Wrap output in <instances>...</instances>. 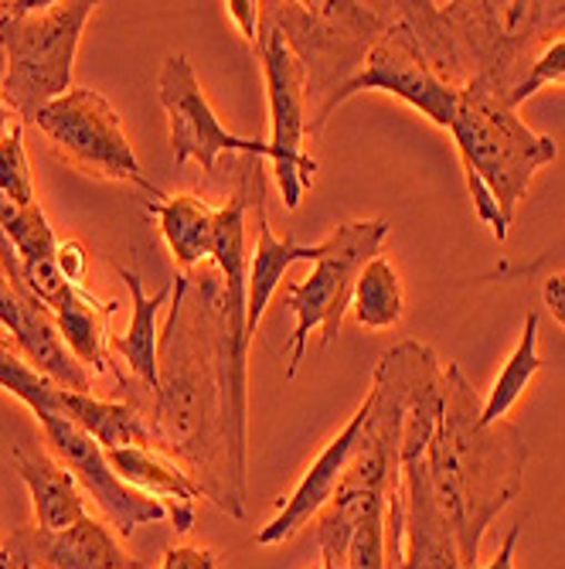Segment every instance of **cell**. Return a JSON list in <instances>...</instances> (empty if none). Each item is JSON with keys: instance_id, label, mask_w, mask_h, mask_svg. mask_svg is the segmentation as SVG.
<instances>
[{"instance_id": "obj_1", "label": "cell", "mask_w": 565, "mask_h": 569, "mask_svg": "<svg viewBox=\"0 0 565 569\" xmlns=\"http://www.w3.org/2000/svg\"><path fill=\"white\" fill-rule=\"evenodd\" d=\"M150 440L215 508L245 522V450L229 417V331L222 273H178L174 303L158 341V392Z\"/></svg>"}, {"instance_id": "obj_2", "label": "cell", "mask_w": 565, "mask_h": 569, "mask_svg": "<svg viewBox=\"0 0 565 569\" xmlns=\"http://www.w3.org/2000/svg\"><path fill=\"white\" fill-rule=\"evenodd\" d=\"M484 399L456 361L443 366V409L426 447V468L440 515L446 519L460 562L477 569L481 542L497 515L522 491L528 468V443L522 430L501 420L481 423Z\"/></svg>"}, {"instance_id": "obj_3", "label": "cell", "mask_w": 565, "mask_h": 569, "mask_svg": "<svg viewBox=\"0 0 565 569\" xmlns=\"http://www.w3.org/2000/svg\"><path fill=\"white\" fill-rule=\"evenodd\" d=\"M450 137L464 164L477 219L504 242L532 178L558 158L555 140L535 133L518 110L477 82L460 89Z\"/></svg>"}, {"instance_id": "obj_4", "label": "cell", "mask_w": 565, "mask_h": 569, "mask_svg": "<svg viewBox=\"0 0 565 569\" xmlns=\"http://www.w3.org/2000/svg\"><path fill=\"white\" fill-rule=\"evenodd\" d=\"M0 389L21 399L44 430L48 450L59 457L62 468L75 475V481L92 495L99 511L107 515V522L120 532V539H130L140 526L164 522L168 508L161 501H153L130 485L117 478L110 468V457L89 437L72 417L59 409V382H51L41 376L21 351H11L8 345H0Z\"/></svg>"}, {"instance_id": "obj_5", "label": "cell", "mask_w": 565, "mask_h": 569, "mask_svg": "<svg viewBox=\"0 0 565 569\" xmlns=\"http://www.w3.org/2000/svg\"><path fill=\"white\" fill-rule=\"evenodd\" d=\"M4 102L21 127L72 89V66L82 31L99 4L89 0H14L0 4Z\"/></svg>"}, {"instance_id": "obj_6", "label": "cell", "mask_w": 565, "mask_h": 569, "mask_svg": "<svg viewBox=\"0 0 565 569\" xmlns=\"http://www.w3.org/2000/svg\"><path fill=\"white\" fill-rule=\"evenodd\" d=\"M389 229L392 226L385 219H354V222L334 226L331 236L324 242H317L311 277L286 283L283 303L293 310V318H296V328L290 338L286 379L296 376L311 331L324 335V348L341 335L344 315L351 310L354 280L375 260V256H382V242H385Z\"/></svg>"}, {"instance_id": "obj_7", "label": "cell", "mask_w": 565, "mask_h": 569, "mask_svg": "<svg viewBox=\"0 0 565 569\" xmlns=\"http://www.w3.org/2000/svg\"><path fill=\"white\" fill-rule=\"evenodd\" d=\"M34 127L51 140L59 158H65L82 174H92L102 181L137 184L153 201L168 198L143 174L137 153H133V143L123 130V120L102 92L72 86L65 96L48 102V107L38 113Z\"/></svg>"}, {"instance_id": "obj_8", "label": "cell", "mask_w": 565, "mask_h": 569, "mask_svg": "<svg viewBox=\"0 0 565 569\" xmlns=\"http://www.w3.org/2000/svg\"><path fill=\"white\" fill-rule=\"evenodd\" d=\"M255 56L263 62L266 99H270V127H273V171L290 212L300 209L303 191L314 184L317 161L306 153V76L290 48L280 24L260 8V41Z\"/></svg>"}, {"instance_id": "obj_9", "label": "cell", "mask_w": 565, "mask_h": 569, "mask_svg": "<svg viewBox=\"0 0 565 569\" xmlns=\"http://www.w3.org/2000/svg\"><path fill=\"white\" fill-rule=\"evenodd\" d=\"M357 92H389L420 110L430 123L450 130L456 117L460 89L446 82L436 66L426 59L416 34L408 31L402 18V4H392V24L379 34V41L369 48L365 66L351 82H344L334 96V110Z\"/></svg>"}, {"instance_id": "obj_10", "label": "cell", "mask_w": 565, "mask_h": 569, "mask_svg": "<svg viewBox=\"0 0 565 569\" xmlns=\"http://www.w3.org/2000/svg\"><path fill=\"white\" fill-rule=\"evenodd\" d=\"M158 99H161V107L168 113V127H171L174 168L198 161L204 174H212L222 153H242V158H270L273 161L270 143L245 140L219 123L209 96L201 92V82L184 56H168L161 62Z\"/></svg>"}, {"instance_id": "obj_11", "label": "cell", "mask_w": 565, "mask_h": 569, "mask_svg": "<svg viewBox=\"0 0 565 569\" xmlns=\"http://www.w3.org/2000/svg\"><path fill=\"white\" fill-rule=\"evenodd\" d=\"M0 328L14 338L18 351L41 376L72 392H92V372L62 341L51 310L28 290L21 260L4 229H0Z\"/></svg>"}, {"instance_id": "obj_12", "label": "cell", "mask_w": 565, "mask_h": 569, "mask_svg": "<svg viewBox=\"0 0 565 569\" xmlns=\"http://www.w3.org/2000/svg\"><path fill=\"white\" fill-rule=\"evenodd\" d=\"M426 437H402V562L398 569H464L456 539L440 515L430 468H426Z\"/></svg>"}, {"instance_id": "obj_13", "label": "cell", "mask_w": 565, "mask_h": 569, "mask_svg": "<svg viewBox=\"0 0 565 569\" xmlns=\"http://www.w3.org/2000/svg\"><path fill=\"white\" fill-rule=\"evenodd\" d=\"M4 552L11 556V566H34V569H147L143 559L130 556L120 539L110 532L107 522L85 515L82 522L44 532L38 526H18Z\"/></svg>"}, {"instance_id": "obj_14", "label": "cell", "mask_w": 565, "mask_h": 569, "mask_svg": "<svg viewBox=\"0 0 565 569\" xmlns=\"http://www.w3.org/2000/svg\"><path fill=\"white\" fill-rule=\"evenodd\" d=\"M365 423H369V399L354 409L347 427L317 453V460L311 463V471L300 478L293 495L280 505V511L273 515V519L255 532V542L260 546H283L286 539H293L300 529H306L317 519L321 508L334 498L337 485L344 481L357 447H362Z\"/></svg>"}, {"instance_id": "obj_15", "label": "cell", "mask_w": 565, "mask_h": 569, "mask_svg": "<svg viewBox=\"0 0 565 569\" xmlns=\"http://www.w3.org/2000/svg\"><path fill=\"white\" fill-rule=\"evenodd\" d=\"M107 457L123 485H130L133 491L161 501L168 508V519L174 522L178 536L191 532L194 501L204 495L171 457H164L153 447H120V450H107Z\"/></svg>"}, {"instance_id": "obj_16", "label": "cell", "mask_w": 565, "mask_h": 569, "mask_svg": "<svg viewBox=\"0 0 565 569\" xmlns=\"http://www.w3.org/2000/svg\"><path fill=\"white\" fill-rule=\"evenodd\" d=\"M14 471L28 485L31 505H34V526L44 532H62L75 522L85 519V495L82 485L69 468H62L59 460H51L48 453H28L21 443L11 447Z\"/></svg>"}, {"instance_id": "obj_17", "label": "cell", "mask_w": 565, "mask_h": 569, "mask_svg": "<svg viewBox=\"0 0 565 569\" xmlns=\"http://www.w3.org/2000/svg\"><path fill=\"white\" fill-rule=\"evenodd\" d=\"M147 212L158 216L161 236L174 256L181 273H191L198 263L212 260L215 246V216L209 201L198 194H168L164 201H147Z\"/></svg>"}, {"instance_id": "obj_18", "label": "cell", "mask_w": 565, "mask_h": 569, "mask_svg": "<svg viewBox=\"0 0 565 569\" xmlns=\"http://www.w3.org/2000/svg\"><path fill=\"white\" fill-rule=\"evenodd\" d=\"M130 297H133V318L127 325V331L120 338H110V348L127 361L130 372L147 386V392H158V310L171 300L174 293V280H168L158 293H143V280L133 270H120Z\"/></svg>"}, {"instance_id": "obj_19", "label": "cell", "mask_w": 565, "mask_h": 569, "mask_svg": "<svg viewBox=\"0 0 565 569\" xmlns=\"http://www.w3.org/2000/svg\"><path fill=\"white\" fill-rule=\"evenodd\" d=\"M117 303L99 300L85 283H79L59 310H51V318L59 325L62 341L82 366L95 376L110 372V318Z\"/></svg>"}, {"instance_id": "obj_20", "label": "cell", "mask_w": 565, "mask_h": 569, "mask_svg": "<svg viewBox=\"0 0 565 569\" xmlns=\"http://www.w3.org/2000/svg\"><path fill=\"white\" fill-rule=\"evenodd\" d=\"M351 315L369 331H389L402 321L405 315L402 277L385 256H375V260L357 273L354 293H351Z\"/></svg>"}, {"instance_id": "obj_21", "label": "cell", "mask_w": 565, "mask_h": 569, "mask_svg": "<svg viewBox=\"0 0 565 569\" xmlns=\"http://www.w3.org/2000/svg\"><path fill=\"white\" fill-rule=\"evenodd\" d=\"M538 372H542V355H538V315H528L525 331H522L515 351L507 355L504 369L497 372L491 392L484 396L481 423L491 427V423L507 420V412L515 409V402L525 396V389L532 386V379H535Z\"/></svg>"}, {"instance_id": "obj_22", "label": "cell", "mask_w": 565, "mask_h": 569, "mask_svg": "<svg viewBox=\"0 0 565 569\" xmlns=\"http://www.w3.org/2000/svg\"><path fill=\"white\" fill-rule=\"evenodd\" d=\"M0 229L11 239L18 260H21V273L34 270L41 263L56 260V232L48 226V216L41 212V204H31V209H18L14 201H8L0 194Z\"/></svg>"}, {"instance_id": "obj_23", "label": "cell", "mask_w": 565, "mask_h": 569, "mask_svg": "<svg viewBox=\"0 0 565 569\" xmlns=\"http://www.w3.org/2000/svg\"><path fill=\"white\" fill-rule=\"evenodd\" d=\"M389 495H372L365 501L362 519H357L347 542V569H389V536H385Z\"/></svg>"}, {"instance_id": "obj_24", "label": "cell", "mask_w": 565, "mask_h": 569, "mask_svg": "<svg viewBox=\"0 0 565 569\" xmlns=\"http://www.w3.org/2000/svg\"><path fill=\"white\" fill-rule=\"evenodd\" d=\"M0 194H4L8 201H14L18 209H31V204H38L21 123H14L4 137H0Z\"/></svg>"}, {"instance_id": "obj_25", "label": "cell", "mask_w": 565, "mask_h": 569, "mask_svg": "<svg viewBox=\"0 0 565 569\" xmlns=\"http://www.w3.org/2000/svg\"><path fill=\"white\" fill-rule=\"evenodd\" d=\"M215 566H219V552L201 546H171L161 562V569H215Z\"/></svg>"}, {"instance_id": "obj_26", "label": "cell", "mask_w": 565, "mask_h": 569, "mask_svg": "<svg viewBox=\"0 0 565 569\" xmlns=\"http://www.w3.org/2000/svg\"><path fill=\"white\" fill-rule=\"evenodd\" d=\"M56 263H59V270H62V277L69 283H82V277H85V249H82V242L79 239H59Z\"/></svg>"}, {"instance_id": "obj_27", "label": "cell", "mask_w": 565, "mask_h": 569, "mask_svg": "<svg viewBox=\"0 0 565 569\" xmlns=\"http://www.w3.org/2000/svg\"><path fill=\"white\" fill-rule=\"evenodd\" d=\"M229 18L239 24L242 38L255 48V41H260V4H252V0H229Z\"/></svg>"}, {"instance_id": "obj_28", "label": "cell", "mask_w": 565, "mask_h": 569, "mask_svg": "<svg viewBox=\"0 0 565 569\" xmlns=\"http://www.w3.org/2000/svg\"><path fill=\"white\" fill-rule=\"evenodd\" d=\"M542 297H545V307L552 310V318L565 328V273L548 277V280H545V290H542Z\"/></svg>"}, {"instance_id": "obj_29", "label": "cell", "mask_w": 565, "mask_h": 569, "mask_svg": "<svg viewBox=\"0 0 565 569\" xmlns=\"http://www.w3.org/2000/svg\"><path fill=\"white\" fill-rule=\"evenodd\" d=\"M518 539H522V526H511V532L504 536V542H501V549L494 552V559H491L487 566H477V569H515Z\"/></svg>"}, {"instance_id": "obj_30", "label": "cell", "mask_w": 565, "mask_h": 569, "mask_svg": "<svg viewBox=\"0 0 565 569\" xmlns=\"http://www.w3.org/2000/svg\"><path fill=\"white\" fill-rule=\"evenodd\" d=\"M8 120H11V110H8V102H4V62H0V137L11 130Z\"/></svg>"}, {"instance_id": "obj_31", "label": "cell", "mask_w": 565, "mask_h": 569, "mask_svg": "<svg viewBox=\"0 0 565 569\" xmlns=\"http://www.w3.org/2000/svg\"><path fill=\"white\" fill-rule=\"evenodd\" d=\"M0 569H14V566H11V556L4 552V546H0Z\"/></svg>"}, {"instance_id": "obj_32", "label": "cell", "mask_w": 565, "mask_h": 569, "mask_svg": "<svg viewBox=\"0 0 565 569\" xmlns=\"http://www.w3.org/2000/svg\"><path fill=\"white\" fill-rule=\"evenodd\" d=\"M18 569H34V566H18Z\"/></svg>"}, {"instance_id": "obj_33", "label": "cell", "mask_w": 565, "mask_h": 569, "mask_svg": "<svg viewBox=\"0 0 565 569\" xmlns=\"http://www.w3.org/2000/svg\"><path fill=\"white\" fill-rule=\"evenodd\" d=\"M0 335H4V328H0ZM0 345H4V341H0Z\"/></svg>"}, {"instance_id": "obj_34", "label": "cell", "mask_w": 565, "mask_h": 569, "mask_svg": "<svg viewBox=\"0 0 565 569\" xmlns=\"http://www.w3.org/2000/svg\"><path fill=\"white\" fill-rule=\"evenodd\" d=\"M311 569H321V566H311Z\"/></svg>"}]
</instances>
